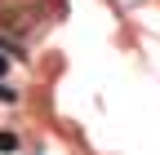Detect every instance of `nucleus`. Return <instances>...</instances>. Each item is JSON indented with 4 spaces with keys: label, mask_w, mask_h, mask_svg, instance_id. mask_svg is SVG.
I'll return each mask as SVG.
<instances>
[{
    "label": "nucleus",
    "mask_w": 160,
    "mask_h": 155,
    "mask_svg": "<svg viewBox=\"0 0 160 155\" xmlns=\"http://www.w3.org/2000/svg\"><path fill=\"white\" fill-rule=\"evenodd\" d=\"M9 71V58H5V49H0V75H5Z\"/></svg>",
    "instance_id": "nucleus-3"
},
{
    "label": "nucleus",
    "mask_w": 160,
    "mask_h": 155,
    "mask_svg": "<svg viewBox=\"0 0 160 155\" xmlns=\"http://www.w3.org/2000/svg\"><path fill=\"white\" fill-rule=\"evenodd\" d=\"M0 102H18V93H13L9 84H0Z\"/></svg>",
    "instance_id": "nucleus-2"
},
{
    "label": "nucleus",
    "mask_w": 160,
    "mask_h": 155,
    "mask_svg": "<svg viewBox=\"0 0 160 155\" xmlns=\"http://www.w3.org/2000/svg\"><path fill=\"white\" fill-rule=\"evenodd\" d=\"M0 151H18V138H13V133H0Z\"/></svg>",
    "instance_id": "nucleus-1"
}]
</instances>
